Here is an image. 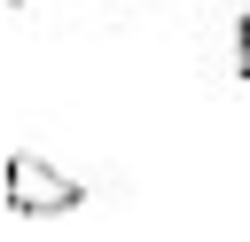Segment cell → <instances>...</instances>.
I'll return each mask as SVG.
<instances>
[{
    "label": "cell",
    "instance_id": "obj_2",
    "mask_svg": "<svg viewBox=\"0 0 250 242\" xmlns=\"http://www.w3.org/2000/svg\"><path fill=\"white\" fill-rule=\"evenodd\" d=\"M234 70H242V78H250V16H242V23H234Z\"/></svg>",
    "mask_w": 250,
    "mask_h": 242
},
{
    "label": "cell",
    "instance_id": "obj_1",
    "mask_svg": "<svg viewBox=\"0 0 250 242\" xmlns=\"http://www.w3.org/2000/svg\"><path fill=\"white\" fill-rule=\"evenodd\" d=\"M0 195H8V211H16V219H62V211H78V203H86V187H78L70 172H55L47 156H31V148H16V156H8Z\"/></svg>",
    "mask_w": 250,
    "mask_h": 242
}]
</instances>
